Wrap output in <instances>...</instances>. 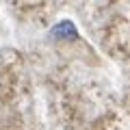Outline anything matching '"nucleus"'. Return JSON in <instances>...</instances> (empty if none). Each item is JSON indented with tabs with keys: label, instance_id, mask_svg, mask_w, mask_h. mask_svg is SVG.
<instances>
[{
	"label": "nucleus",
	"instance_id": "f257e3e1",
	"mask_svg": "<svg viewBox=\"0 0 130 130\" xmlns=\"http://www.w3.org/2000/svg\"><path fill=\"white\" fill-rule=\"evenodd\" d=\"M50 37L52 39H76L78 37V30H76V26L70 20H63V22H59L50 30Z\"/></svg>",
	"mask_w": 130,
	"mask_h": 130
}]
</instances>
